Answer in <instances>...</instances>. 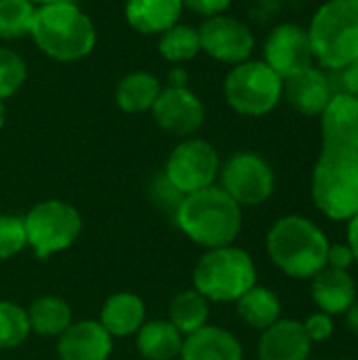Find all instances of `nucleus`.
<instances>
[{
    "mask_svg": "<svg viewBox=\"0 0 358 360\" xmlns=\"http://www.w3.org/2000/svg\"><path fill=\"white\" fill-rule=\"evenodd\" d=\"M321 118V154L312 169L314 207L333 221L358 213V99L333 93Z\"/></svg>",
    "mask_w": 358,
    "mask_h": 360,
    "instance_id": "f257e3e1",
    "label": "nucleus"
},
{
    "mask_svg": "<svg viewBox=\"0 0 358 360\" xmlns=\"http://www.w3.org/2000/svg\"><path fill=\"white\" fill-rule=\"evenodd\" d=\"M327 234L304 215H285L276 219L266 234V253L270 262L289 278L312 281L327 268Z\"/></svg>",
    "mask_w": 358,
    "mask_h": 360,
    "instance_id": "f03ea898",
    "label": "nucleus"
},
{
    "mask_svg": "<svg viewBox=\"0 0 358 360\" xmlns=\"http://www.w3.org/2000/svg\"><path fill=\"white\" fill-rule=\"evenodd\" d=\"M175 226L194 245L217 249L234 245L243 230V207H238L219 186H209L184 196L173 215Z\"/></svg>",
    "mask_w": 358,
    "mask_h": 360,
    "instance_id": "7ed1b4c3",
    "label": "nucleus"
},
{
    "mask_svg": "<svg viewBox=\"0 0 358 360\" xmlns=\"http://www.w3.org/2000/svg\"><path fill=\"white\" fill-rule=\"evenodd\" d=\"M30 36L38 49L55 61H78L87 57L97 42L91 17L70 0L36 6Z\"/></svg>",
    "mask_w": 358,
    "mask_h": 360,
    "instance_id": "20e7f679",
    "label": "nucleus"
},
{
    "mask_svg": "<svg viewBox=\"0 0 358 360\" xmlns=\"http://www.w3.org/2000/svg\"><path fill=\"white\" fill-rule=\"evenodd\" d=\"M306 30L323 70L340 72L358 59V0H325Z\"/></svg>",
    "mask_w": 358,
    "mask_h": 360,
    "instance_id": "39448f33",
    "label": "nucleus"
},
{
    "mask_svg": "<svg viewBox=\"0 0 358 360\" xmlns=\"http://www.w3.org/2000/svg\"><path fill=\"white\" fill-rule=\"evenodd\" d=\"M255 285V262L245 249L236 245L207 249L192 272V287L209 304H234Z\"/></svg>",
    "mask_w": 358,
    "mask_h": 360,
    "instance_id": "423d86ee",
    "label": "nucleus"
},
{
    "mask_svg": "<svg viewBox=\"0 0 358 360\" xmlns=\"http://www.w3.org/2000/svg\"><path fill=\"white\" fill-rule=\"evenodd\" d=\"M25 238L27 247L38 259H46L61 251H68L82 232L80 211L59 198L36 202L25 215Z\"/></svg>",
    "mask_w": 358,
    "mask_h": 360,
    "instance_id": "0eeeda50",
    "label": "nucleus"
},
{
    "mask_svg": "<svg viewBox=\"0 0 358 360\" xmlns=\"http://www.w3.org/2000/svg\"><path fill=\"white\" fill-rule=\"evenodd\" d=\"M285 80L264 61L247 59L234 65L224 82L228 105L243 116H266L283 99Z\"/></svg>",
    "mask_w": 358,
    "mask_h": 360,
    "instance_id": "6e6552de",
    "label": "nucleus"
},
{
    "mask_svg": "<svg viewBox=\"0 0 358 360\" xmlns=\"http://www.w3.org/2000/svg\"><path fill=\"white\" fill-rule=\"evenodd\" d=\"M219 188L238 207H257L274 194L276 177L264 156L236 152L219 167Z\"/></svg>",
    "mask_w": 358,
    "mask_h": 360,
    "instance_id": "1a4fd4ad",
    "label": "nucleus"
},
{
    "mask_svg": "<svg viewBox=\"0 0 358 360\" xmlns=\"http://www.w3.org/2000/svg\"><path fill=\"white\" fill-rule=\"evenodd\" d=\"M219 154L209 141L186 137L171 150L162 173L181 194L188 196L215 186V179L219 177Z\"/></svg>",
    "mask_w": 358,
    "mask_h": 360,
    "instance_id": "9d476101",
    "label": "nucleus"
},
{
    "mask_svg": "<svg viewBox=\"0 0 358 360\" xmlns=\"http://www.w3.org/2000/svg\"><path fill=\"white\" fill-rule=\"evenodd\" d=\"M198 36H200V51L230 65H238L247 61L255 49V36L251 27L245 21L230 15L207 17L198 27Z\"/></svg>",
    "mask_w": 358,
    "mask_h": 360,
    "instance_id": "9b49d317",
    "label": "nucleus"
},
{
    "mask_svg": "<svg viewBox=\"0 0 358 360\" xmlns=\"http://www.w3.org/2000/svg\"><path fill=\"white\" fill-rule=\"evenodd\" d=\"M264 61L283 80L314 65L308 30L298 23L276 25L264 42Z\"/></svg>",
    "mask_w": 358,
    "mask_h": 360,
    "instance_id": "f8f14e48",
    "label": "nucleus"
},
{
    "mask_svg": "<svg viewBox=\"0 0 358 360\" xmlns=\"http://www.w3.org/2000/svg\"><path fill=\"white\" fill-rule=\"evenodd\" d=\"M152 114L160 129L179 137H190L205 124V105L188 86L162 89Z\"/></svg>",
    "mask_w": 358,
    "mask_h": 360,
    "instance_id": "ddd939ff",
    "label": "nucleus"
},
{
    "mask_svg": "<svg viewBox=\"0 0 358 360\" xmlns=\"http://www.w3.org/2000/svg\"><path fill=\"white\" fill-rule=\"evenodd\" d=\"M114 350V338L99 321H76L57 338L59 360H108Z\"/></svg>",
    "mask_w": 358,
    "mask_h": 360,
    "instance_id": "4468645a",
    "label": "nucleus"
},
{
    "mask_svg": "<svg viewBox=\"0 0 358 360\" xmlns=\"http://www.w3.org/2000/svg\"><path fill=\"white\" fill-rule=\"evenodd\" d=\"M333 86L323 68L310 65L304 72L291 76L283 84V95L289 105L302 116H321L333 97Z\"/></svg>",
    "mask_w": 358,
    "mask_h": 360,
    "instance_id": "2eb2a0df",
    "label": "nucleus"
},
{
    "mask_svg": "<svg viewBox=\"0 0 358 360\" xmlns=\"http://www.w3.org/2000/svg\"><path fill=\"white\" fill-rule=\"evenodd\" d=\"M312 342L304 325L293 319H279L272 327L264 329L257 342L260 360H308Z\"/></svg>",
    "mask_w": 358,
    "mask_h": 360,
    "instance_id": "dca6fc26",
    "label": "nucleus"
},
{
    "mask_svg": "<svg viewBox=\"0 0 358 360\" xmlns=\"http://www.w3.org/2000/svg\"><path fill=\"white\" fill-rule=\"evenodd\" d=\"M245 350L241 340L217 325H205L203 329L184 338L179 360H243Z\"/></svg>",
    "mask_w": 358,
    "mask_h": 360,
    "instance_id": "f3484780",
    "label": "nucleus"
},
{
    "mask_svg": "<svg viewBox=\"0 0 358 360\" xmlns=\"http://www.w3.org/2000/svg\"><path fill=\"white\" fill-rule=\"evenodd\" d=\"M312 302L329 316L344 314L357 300V281L348 270L325 268L312 278Z\"/></svg>",
    "mask_w": 358,
    "mask_h": 360,
    "instance_id": "a211bd4d",
    "label": "nucleus"
},
{
    "mask_svg": "<svg viewBox=\"0 0 358 360\" xmlns=\"http://www.w3.org/2000/svg\"><path fill=\"white\" fill-rule=\"evenodd\" d=\"M97 321L112 338H131L146 323V304L131 291L112 293L103 302Z\"/></svg>",
    "mask_w": 358,
    "mask_h": 360,
    "instance_id": "6ab92c4d",
    "label": "nucleus"
},
{
    "mask_svg": "<svg viewBox=\"0 0 358 360\" xmlns=\"http://www.w3.org/2000/svg\"><path fill=\"white\" fill-rule=\"evenodd\" d=\"M181 0H127L124 15L133 30L141 34H162L179 21Z\"/></svg>",
    "mask_w": 358,
    "mask_h": 360,
    "instance_id": "aec40b11",
    "label": "nucleus"
},
{
    "mask_svg": "<svg viewBox=\"0 0 358 360\" xmlns=\"http://www.w3.org/2000/svg\"><path fill=\"white\" fill-rule=\"evenodd\" d=\"M137 352L146 360H179L184 335L167 321H146L135 333Z\"/></svg>",
    "mask_w": 358,
    "mask_h": 360,
    "instance_id": "412c9836",
    "label": "nucleus"
},
{
    "mask_svg": "<svg viewBox=\"0 0 358 360\" xmlns=\"http://www.w3.org/2000/svg\"><path fill=\"white\" fill-rule=\"evenodd\" d=\"M234 304H236L238 319L247 327H251V329H255L260 333L264 329L272 327L279 319H283L281 297L270 287L255 285L245 295H241Z\"/></svg>",
    "mask_w": 358,
    "mask_h": 360,
    "instance_id": "4be33fe9",
    "label": "nucleus"
},
{
    "mask_svg": "<svg viewBox=\"0 0 358 360\" xmlns=\"http://www.w3.org/2000/svg\"><path fill=\"white\" fill-rule=\"evenodd\" d=\"M25 310L32 333L40 338H59L74 323L70 304L57 295L36 297Z\"/></svg>",
    "mask_w": 358,
    "mask_h": 360,
    "instance_id": "5701e85b",
    "label": "nucleus"
},
{
    "mask_svg": "<svg viewBox=\"0 0 358 360\" xmlns=\"http://www.w3.org/2000/svg\"><path fill=\"white\" fill-rule=\"evenodd\" d=\"M160 91L162 89H160V82L156 76H152L148 72H131L118 82L114 99L122 112L139 114V112L152 110Z\"/></svg>",
    "mask_w": 358,
    "mask_h": 360,
    "instance_id": "b1692460",
    "label": "nucleus"
},
{
    "mask_svg": "<svg viewBox=\"0 0 358 360\" xmlns=\"http://www.w3.org/2000/svg\"><path fill=\"white\" fill-rule=\"evenodd\" d=\"M167 321L186 338L209 325V302L194 287L184 289L171 300Z\"/></svg>",
    "mask_w": 358,
    "mask_h": 360,
    "instance_id": "393cba45",
    "label": "nucleus"
},
{
    "mask_svg": "<svg viewBox=\"0 0 358 360\" xmlns=\"http://www.w3.org/2000/svg\"><path fill=\"white\" fill-rule=\"evenodd\" d=\"M160 55L171 63H184L194 59L200 53V36L198 30L192 25H179L175 23L167 32L160 34L158 40Z\"/></svg>",
    "mask_w": 358,
    "mask_h": 360,
    "instance_id": "a878e982",
    "label": "nucleus"
},
{
    "mask_svg": "<svg viewBox=\"0 0 358 360\" xmlns=\"http://www.w3.org/2000/svg\"><path fill=\"white\" fill-rule=\"evenodd\" d=\"M30 335L27 310L15 302L0 300V350L19 348Z\"/></svg>",
    "mask_w": 358,
    "mask_h": 360,
    "instance_id": "bb28decb",
    "label": "nucleus"
},
{
    "mask_svg": "<svg viewBox=\"0 0 358 360\" xmlns=\"http://www.w3.org/2000/svg\"><path fill=\"white\" fill-rule=\"evenodd\" d=\"M36 6L30 0H0V38L15 40L32 32Z\"/></svg>",
    "mask_w": 358,
    "mask_h": 360,
    "instance_id": "cd10ccee",
    "label": "nucleus"
},
{
    "mask_svg": "<svg viewBox=\"0 0 358 360\" xmlns=\"http://www.w3.org/2000/svg\"><path fill=\"white\" fill-rule=\"evenodd\" d=\"M27 78L25 61L19 53L0 46V101L15 95Z\"/></svg>",
    "mask_w": 358,
    "mask_h": 360,
    "instance_id": "c85d7f7f",
    "label": "nucleus"
},
{
    "mask_svg": "<svg viewBox=\"0 0 358 360\" xmlns=\"http://www.w3.org/2000/svg\"><path fill=\"white\" fill-rule=\"evenodd\" d=\"M27 249L23 217L0 213V262L11 259Z\"/></svg>",
    "mask_w": 358,
    "mask_h": 360,
    "instance_id": "c756f323",
    "label": "nucleus"
},
{
    "mask_svg": "<svg viewBox=\"0 0 358 360\" xmlns=\"http://www.w3.org/2000/svg\"><path fill=\"white\" fill-rule=\"evenodd\" d=\"M184 196H186V194H181V192L165 177V173H158V175L152 179V184H150V198H152V202H154L160 211L169 213L171 217H173L175 211L179 209Z\"/></svg>",
    "mask_w": 358,
    "mask_h": 360,
    "instance_id": "7c9ffc66",
    "label": "nucleus"
},
{
    "mask_svg": "<svg viewBox=\"0 0 358 360\" xmlns=\"http://www.w3.org/2000/svg\"><path fill=\"white\" fill-rule=\"evenodd\" d=\"M302 325H304V331H306L308 340L312 342V346H314V344L327 342V340L333 335V331H335L333 316H329V314H325V312H321V310L314 312V314H310Z\"/></svg>",
    "mask_w": 358,
    "mask_h": 360,
    "instance_id": "2f4dec72",
    "label": "nucleus"
},
{
    "mask_svg": "<svg viewBox=\"0 0 358 360\" xmlns=\"http://www.w3.org/2000/svg\"><path fill=\"white\" fill-rule=\"evenodd\" d=\"M354 266V255H352V249L348 247V243H335V245H329V251H327V268H333V270H348Z\"/></svg>",
    "mask_w": 358,
    "mask_h": 360,
    "instance_id": "473e14b6",
    "label": "nucleus"
},
{
    "mask_svg": "<svg viewBox=\"0 0 358 360\" xmlns=\"http://www.w3.org/2000/svg\"><path fill=\"white\" fill-rule=\"evenodd\" d=\"M184 8L207 17H215V15H224L226 8L232 4V0H181Z\"/></svg>",
    "mask_w": 358,
    "mask_h": 360,
    "instance_id": "72a5a7b5",
    "label": "nucleus"
},
{
    "mask_svg": "<svg viewBox=\"0 0 358 360\" xmlns=\"http://www.w3.org/2000/svg\"><path fill=\"white\" fill-rule=\"evenodd\" d=\"M340 80H342V93L358 99V59L348 63L344 70H340Z\"/></svg>",
    "mask_w": 358,
    "mask_h": 360,
    "instance_id": "f704fd0d",
    "label": "nucleus"
},
{
    "mask_svg": "<svg viewBox=\"0 0 358 360\" xmlns=\"http://www.w3.org/2000/svg\"><path fill=\"white\" fill-rule=\"evenodd\" d=\"M348 230H346V236H348V247L352 249V255H354V264H358V213L354 217H350L348 221Z\"/></svg>",
    "mask_w": 358,
    "mask_h": 360,
    "instance_id": "c9c22d12",
    "label": "nucleus"
},
{
    "mask_svg": "<svg viewBox=\"0 0 358 360\" xmlns=\"http://www.w3.org/2000/svg\"><path fill=\"white\" fill-rule=\"evenodd\" d=\"M344 319H346V327L350 329V333H354L358 338V297L354 300V304L344 312Z\"/></svg>",
    "mask_w": 358,
    "mask_h": 360,
    "instance_id": "e433bc0d",
    "label": "nucleus"
},
{
    "mask_svg": "<svg viewBox=\"0 0 358 360\" xmlns=\"http://www.w3.org/2000/svg\"><path fill=\"white\" fill-rule=\"evenodd\" d=\"M169 86H186V82H188V72L186 70H181V68H175L171 74H169Z\"/></svg>",
    "mask_w": 358,
    "mask_h": 360,
    "instance_id": "4c0bfd02",
    "label": "nucleus"
},
{
    "mask_svg": "<svg viewBox=\"0 0 358 360\" xmlns=\"http://www.w3.org/2000/svg\"><path fill=\"white\" fill-rule=\"evenodd\" d=\"M34 6H46V4H55V2H63V0H30Z\"/></svg>",
    "mask_w": 358,
    "mask_h": 360,
    "instance_id": "58836bf2",
    "label": "nucleus"
},
{
    "mask_svg": "<svg viewBox=\"0 0 358 360\" xmlns=\"http://www.w3.org/2000/svg\"><path fill=\"white\" fill-rule=\"evenodd\" d=\"M4 116H6V110H4V103L0 101V129H2V124H4Z\"/></svg>",
    "mask_w": 358,
    "mask_h": 360,
    "instance_id": "ea45409f",
    "label": "nucleus"
},
{
    "mask_svg": "<svg viewBox=\"0 0 358 360\" xmlns=\"http://www.w3.org/2000/svg\"><path fill=\"white\" fill-rule=\"evenodd\" d=\"M293 2H302V0H293Z\"/></svg>",
    "mask_w": 358,
    "mask_h": 360,
    "instance_id": "a19ab883",
    "label": "nucleus"
}]
</instances>
